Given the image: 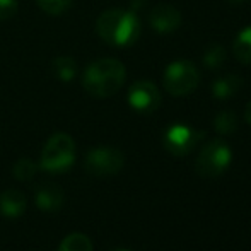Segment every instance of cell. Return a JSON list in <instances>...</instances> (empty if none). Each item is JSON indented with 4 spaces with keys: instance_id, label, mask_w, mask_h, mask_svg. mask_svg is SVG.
Here are the masks:
<instances>
[{
    "instance_id": "obj_16",
    "label": "cell",
    "mask_w": 251,
    "mask_h": 251,
    "mask_svg": "<svg viewBox=\"0 0 251 251\" xmlns=\"http://www.w3.org/2000/svg\"><path fill=\"white\" fill-rule=\"evenodd\" d=\"M58 251H93V243L86 234L74 232L63 239Z\"/></svg>"
},
{
    "instance_id": "obj_22",
    "label": "cell",
    "mask_w": 251,
    "mask_h": 251,
    "mask_svg": "<svg viewBox=\"0 0 251 251\" xmlns=\"http://www.w3.org/2000/svg\"><path fill=\"white\" fill-rule=\"evenodd\" d=\"M229 3H243V2H246V0H227Z\"/></svg>"
},
{
    "instance_id": "obj_13",
    "label": "cell",
    "mask_w": 251,
    "mask_h": 251,
    "mask_svg": "<svg viewBox=\"0 0 251 251\" xmlns=\"http://www.w3.org/2000/svg\"><path fill=\"white\" fill-rule=\"evenodd\" d=\"M232 53L241 63L251 65V26L239 31L232 43Z\"/></svg>"
},
{
    "instance_id": "obj_20",
    "label": "cell",
    "mask_w": 251,
    "mask_h": 251,
    "mask_svg": "<svg viewBox=\"0 0 251 251\" xmlns=\"http://www.w3.org/2000/svg\"><path fill=\"white\" fill-rule=\"evenodd\" d=\"M17 12V0H0V19H10Z\"/></svg>"
},
{
    "instance_id": "obj_5",
    "label": "cell",
    "mask_w": 251,
    "mask_h": 251,
    "mask_svg": "<svg viewBox=\"0 0 251 251\" xmlns=\"http://www.w3.org/2000/svg\"><path fill=\"white\" fill-rule=\"evenodd\" d=\"M200 82V72L195 67V63L188 62V60H178L168 65L162 77V84H164L166 91L173 96H186V94L193 93Z\"/></svg>"
},
{
    "instance_id": "obj_2",
    "label": "cell",
    "mask_w": 251,
    "mask_h": 251,
    "mask_svg": "<svg viewBox=\"0 0 251 251\" xmlns=\"http://www.w3.org/2000/svg\"><path fill=\"white\" fill-rule=\"evenodd\" d=\"M98 34L113 47H130L140 36V21L130 10H104L96 21Z\"/></svg>"
},
{
    "instance_id": "obj_1",
    "label": "cell",
    "mask_w": 251,
    "mask_h": 251,
    "mask_svg": "<svg viewBox=\"0 0 251 251\" xmlns=\"http://www.w3.org/2000/svg\"><path fill=\"white\" fill-rule=\"evenodd\" d=\"M125 79L126 70L122 62L115 58H101L86 69L82 86L91 96L104 100L118 93Z\"/></svg>"
},
{
    "instance_id": "obj_8",
    "label": "cell",
    "mask_w": 251,
    "mask_h": 251,
    "mask_svg": "<svg viewBox=\"0 0 251 251\" xmlns=\"http://www.w3.org/2000/svg\"><path fill=\"white\" fill-rule=\"evenodd\" d=\"M128 104L139 113H154L161 106V93L151 80H139L130 87Z\"/></svg>"
},
{
    "instance_id": "obj_14",
    "label": "cell",
    "mask_w": 251,
    "mask_h": 251,
    "mask_svg": "<svg viewBox=\"0 0 251 251\" xmlns=\"http://www.w3.org/2000/svg\"><path fill=\"white\" fill-rule=\"evenodd\" d=\"M214 128L221 135H231V133H234L236 128H238V116H236V113L231 111V109H226V111H221L219 115H215Z\"/></svg>"
},
{
    "instance_id": "obj_7",
    "label": "cell",
    "mask_w": 251,
    "mask_h": 251,
    "mask_svg": "<svg viewBox=\"0 0 251 251\" xmlns=\"http://www.w3.org/2000/svg\"><path fill=\"white\" fill-rule=\"evenodd\" d=\"M125 164V155L115 147H96L86 157V169L93 176L118 175Z\"/></svg>"
},
{
    "instance_id": "obj_23",
    "label": "cell",
    "mask_w": 251,
    "mask_h": 251,
    "mask_svg": "<svg viewBox=\"0 0 251 251\" xmlns=\"http://www.w3.org/2000/svg\"><path fill=\"white\" fill-rule=\"evenodd\" d=\"M116 251H125V250H116Z\"/></svg>"
},
{
    "instance_id": "obj_10",
    "label": "cell",
    "mask_w": 251,
    "mask_h": 251,
    "mask_svg": "<svg viewBox=\"0 0 251 251\" xmlns=\"http://www.w3.org/2000/svg\"><path fill=\"white\" fill-rule=\"evenodd\" d=\"M27 207V200L21 190L9 188L0 195V212L7 217H21Z\"/></svg>"
},
{
    "instance_id": "obj_4",
    "label": "cell",
    "mask_w": 251,
    "mask_h": 251,
    "mask_svg": "<svg viewBox=\"0 0 251 251\" xmlns=\"http://www.w3.org/2000/svg\"><path fill=\"white\" fill-rule=\"evenodd\" d=\"M75 159V144L67 133H55L50 137L41 152V168L50 173L67 171Z\"/></svg>"
},
{
    "instance_id": "obj_6",
    "label": "cell",
    "mask_w": 251,
    "mask_h": 251,
    "mask_svg": "<svg viewBox=\"0 0 251 251\" xmlns=\"http://www.w3.org/2000/svg\"><path fill=\"white\" fill-rule=\"evenodd\" d=\"M203 137V132H199V130L183 125V123H176L166 130L164 137H162V144L169 154L176 155V157H183L195 149Z\"/></svg>"
},
{
    "instance_id": "obj_17",
    "label": "cell",
    "mask_w": 251,
    "mask_h": 251,
    "mask_svg": "<svg viewBox=\"0 0 251 251\" xmlns=\"http://www.w3.org/2000/svg\"><path fill=\"white\" fill-rule=\"evenodd\" d=\"M226 62V50L222 45L219 43H212L210 47L205 50L203 53V63L205 67H208V69H221L222 65H224Z\"/></svg>"
},
{
    "instance_id": "obj_15",
    "label": "cell",
    "mask_w": 251,
    "mask_h": 251,
    "mask_svg": "<svg viewBox=\"0 0 251 251\" xmlns=\"http://www.w3.org/2000/svg\"><path fill=\"white\" fill-rule=\"evenodd\" d=\"M53 74L58 77L60 80H72L77 74V63L70 56H58L53 60Z\"/></svg>"
},
{
    "instance_id": "obj_9",
    "label": "cell",
    "mask_w": 251,
    "mask_h": 251,
    "mask_svg": "<svg viewBox=\"0 0 251 251\" xmlns=\"http://www.w3.org/2000/svg\"><path fill=\"white\" fill-rule=\"evenodd\" d=\"M152 29L159 34H168L181 26V12L169 3H159L149 14Z\"/></svg>"
},
{
    "instance_id": "obj_12",
    "label": "cell",
    "mask_w": 251,
    "mask_h": 251,
    "mask_svg": "<svg viewBox=\"0 0 251 251\" xmlns=\"http://www.w3.org/2000/svg\"><path fill=\"white\" fill-rule=\"evenodd\" d=\"M36 205L45 212H55L63 205V192L55 185H43L36 192Z\"/></svg>"
},
{
    "instance_id": "obj_11",
    "label": "cell",
    "mask_w": 251,
    "mask_h": 251,
    "mask_svg": "<svg viewBox=\"0 0 251 251\" xmlns=\"http://www.w3.org/2000/svg\"><path fill=\"white\" fill-rule=\"evenodd\" d=\"M243 87V79L236 74H227V75L219 77L217 80H214L212 84V94L217 100L224 101V100H231L232 96L241 91Z\"/></svg>"
},
{
    "instance_id": "obj_18",
    "label": "cell",
    "mask_w": 251,
    "mask_h": 251,
    "mask_svg": "<svg viewBox=\"0 0 251 251\" xmlns=\"http://www.w3.org/2000/svg\"><path fill=\"white\" fill-rule=\"evenodd\" d=\"M14 178H17L19 181H29L36 175V166L31 159H19L14 164Z\"/></svg>"
},
{
    "instance_id": "obj_19",
    "label": "cell",
    "mask_w": 251,
    "mask_h": 251,
    "mask_svg": "<svg viewBox=\"0 0 251 251\" xmlns=\"http://www.w3.org/2000/svg\"><path fill=\"white\" fill-rule=\"evenodd\" d=\"M38 5H40L41 10H45L50 16H60L63 14L67 9L70 7L72 0H36Z\"/></svg>"
},
{
    "instance_id": "obj_21",
    "label": "cell",
    "mask_w": 251,
    "mask_h": 251,
    "mask_svg": "<svg viewBox=\"0 0 251 251\" xmlns=\"http://www.w3.org/2000/svg\"><path fill=\"white\" fill-rule=\"evenodd\" d=\"M245 120H246L248 125H251V101L246 104V108H245Z\"/></svg>"
},
{
    "instance_id": "obj_3",
    "label": "cell",
    "mask_w": 251,
    "mask_h": 251,
    "mask_svg": "<svg viewBox=\"0 0 251 251\" xmlns=\"http://www.w3.org/2000/svg\"><path fill=\"white\" fill-rule=\"evenodd\" d=\"M232 161V151L224 140L215 139L201 147L195 161V171L201 178H219L229 169Z\"/></svg>"
}]
</instances>
